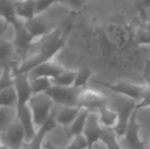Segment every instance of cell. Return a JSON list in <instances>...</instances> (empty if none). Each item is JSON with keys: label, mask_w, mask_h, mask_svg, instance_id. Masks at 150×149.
Segmentation results:
<instances>
[{"label": "cell", "mask_w": 150, "mask_h": 149, "mask_svg": "<svg viewBox=\"0 0 150 149\" xmlns=\"http://www.w3.org/2000/svg\"><path fill=\"white\" fill-rule=\"evenodd\" d=\"M108 104L117 112L119 115V125L115 131L117 132V136L120 139L126 133L133 113L137 112V102L126 96L113 93L112 97L108 98Z\"/></svg>", "instance_id": "1"}, {"label": "cell", "mask_w": 150, "mask_h": 149, "mask_svg": "<svg viewBox=\"0 0 150 149\" xmlns=\"http://www.w3.org/2000/svg\"><path fill=\"white\" fill-rule=\"evenodd\" d=\"M54 102L46 93L33 94L28 103L33 121L38 130L43 127L52 115Z\"/></svg>", "instance_id": "2"}, {"label": "cell", "mask_w": 150, "mask_h": 149, "mask_svg": "<svg viewBox=\"0 0 150 149\" xmlns=\"http://www.w3.org/2000/svg\"><path fill=\"white\" fill-rule=\"evenodd\" d=\"M99 85L104 86L112 93L117 95L126 96L128 98L135 100L138 103L146 93L148 85H140V84L132 83L129 81H120L117 83H107V82H97Z\"/></svg>", "instance_id": "3"}, {"label": "cell", "mask_w": 150, "mask_h": 149, "mask_svg": "<svg viewBox=\"0 0 150 149\" xmlns=\"http://www.w3.org/2000/svg\"><path fill=\"white\" fill-rule=\"evenodd\" d=\"M83 89L71 86L61 87L53 85L47 92L48 96L53 100L54 104L63 106H79V100Z\"/></svg>", "instance_id": "4"}, {"label": "cell", "mask_w": 150, "mask_h": 149, "mask_svg": "<svg viewBox=\"0 0 150 149\" xmlns=\"http://www.w3.org/2000/svg\"><path fill=\"white\" fill-rule=\"evenodd\" d=\"M0 143L11 149H23L26 144V133L18 119L0 134Z\"/></svg>", "instance_id": "5"}, {"label": "cell", "mask_w": 150, "mask_h": 149, "mask_svg": "<svg viewBox=\"0 0 150 149\" xmlns=\"http://www.w3.org/2000/svg\"><path fill=\"white\" fill-rule=\"evenodd\" d=\"M13 27V40L12 43L14 45L16 51V55L23 57V60L28 57V53L30 52L32 44L34 43L33 38L29 34L28 30L25 27V23L23 20H18Z\"/></svg>", "instance_id": "6"}, {"label": "cell", "mask_w": 150, "mask_h": 149, "mask_svg": "<svg viewBox=\"0 0 150 149\" xmlns=\"http://www.w3.org/2000/svg\"><path fill=\"white\" fill-rule=\"evenodd\" d=\"M108 104V97L100 91L91 88H84L80 96L79 107L86 108L93 112H97L101 107Z\"/></svg>", "instance_id": "7"}, {"label": "cell", "mask_w": 150, "mask_h": 149, "mask_svg": "<svg viewBox=\"0 0 150 149\" xmlns=\"http://www.w3.org/2000/svg\"><path fill=\"white\" fill-rule=\"evenodd\" d=\"M25 23V27L28 30L29 34L33 38L34 42L40 38L44 37L45 35L51 33L53 30H55L57 27L53 25V23L49 18L43 16V14L36 16L34 18L30 20H27Z\"/></svg>", "instance_id": "8"}, {"label": "cell", "mask_w": 150, "mask_h": 149, "mask_svg": "<svg viewBox=\"0 0 150 149\" xmlns=\"http://www.w3.org/2000/svg\"><path fill=\"white\" fill-rule=\"evenodd\" d=\"M137 112L133 113L126 133L120 138L127 145V148L125 149H146L144 142L140 137V126L137 121Z\"/></svg>", "instance_id": "9"}, {"label": "cell", "mask_w": 150, "mask_h": 149, "mask_svg": "<svg viewBox=\"0 0 150 149\" xmlns=\"http://www.w3.org/2000/svg\"><path fill=\"white\" fill-rule=\"evenodd\" d=\"M103 131L104 129L99 124L97 112H91L83 132V135L87 140L88 149H93L97 142H100V138L103 134Z\"/></svg>", "instance_id": "10"}, {"label": "cell", "mask_w": 150, "mask_h": 149, "mask_svg": "<svg viewBox=\"0 0 150 149\" xmlns=\"http://www.w3.org/2000/svg\"><path fill=\"white\" fill-rule=\"evenodd\" d=\"M14 88H16V95H18L16 110H18L24 106L28 105L32 95H33L28 75H14Z\"/></svg>", "instance_id": "11"}, {"label": "cell", "mask_w": 150, "mask_h": 149, "mask_svg": "<svg viewBox=\"0 0 150 149\" xmlns=\"http://www.w3.org/2000/svg\"><path fill=\"white\" fill-rule=\"evenodd\" d=\"M65 68L59 62L55 60H48L40 66H36L35 68L31 71L28 74L29 79H34V78H48V79H55L57 76H59Z\"/></svg>", "instance_id": "12"}, {"label": "cell", "mask_w": 150, "mask_h": 149, "mask_svg": "<svg viewBox=\"0 0 150 149\" xmlns=\"http://www.w3.org/2000/svg\"><path fill=\"white\" fill-rule=\"evenodd\" d=\"M18 119L21 121L25 130V133H26V143H29L37 136L38 129L34 124L32 112L28 105L18 110Z\"/></svg>", "instance_id": "13"}, {"label": "cell", "mask_w": 150, "mask_h": 149, "mask_svg": "<svg viewBox=\"0 0 150 149\" xmlns=\"http://www.w3.org/2000/svg\"><path fill=\"white\" fill-rule=\"evenodd\" d=\"M98 121L101 127L104 130H115L119 125V115L117 112L109 104L101 107L97 112Z\"/></svg>", "instance_id": "14"}, {"label": "cell", "mask_w": 150, "mask_h": 149, "mask_svg": "<svg viewBox=\"0 0 150 149\" xmlns=\"http://www.w3.org/2000/svg\"><path fill=\"white\" fill-rule=\"evenodd\" d=\"M80 112H81V107L79 106H63L54 115L55 123L67 129L73 124L76 117L79 115Z\"/></svg>", "instance_id": "15"}, {"label": "cell", "mask_w": 150, "mask_h": 149, "mask_svg": "<svg viewBox=\"0 0 150 149\" xmlns=\"http://www.w3.org/2000/svg\"><path fill=\"white\" fill-rule=\"evenodd\" d=\"M14 8L18 18L21 20H30L34 18L36 13V0H20L14 2Z\"/></svg>", "instance_id": "16"}, {"label": "cell", "mask_w": 150, "mask_h": 149, "mask_svg": "<svg viewBox=\"0 0 150 149\" xmlns=\"http://www.w3.org/2000/svg\"><path fill=\"white\" fill-rule=\"evenodd\" d=\"M90 112V110L86 109V108H81V112H80L79 115L76 117V119L73 121V124L67 129L69 138L83 134Z\"/></svg>", "instance_id": "17"}, {"label": "cell", "mask_w": 150, "mask_h": 149, "mask_svg": "<svg viewBox=\"0 0 150 149\" xmlns=\"http://www.w3.org/2000/svg\"><path fill=\"white\" fill-rule=\"evenodd\" d=\"M16 55V51L12 41L0 37V64H4V66H10V60Z\"/></svg>", "instance_id": "18"}, {"label": "cell", "mask_w": 150, "mask_h": 149, "mask_svg": "<svg viewBox=\"0 0 150 149\" xmlns=\"http://www.w3.org/2000/svg\"><path fill=\"white\" fill-rule=\"evenodd\" d=\"M0 16L9 23V25L14 26L20 20L14 8V2L10 0H0Z\"/></svg>", "instance_id": "19"}, {"label": "cell", "mask_w": 150, "mask_h": 149, "mask_svg": "<svg viewBox=\"0 0 150 149\" xmlns=\"http://www.w3.org/2000/svg\"><path fill=\"white\" fill-rule=\"evenodd\" d=\"M18 119V110L12 107H0V134Z\"/></svg>", "instance_id": "20"}, {"label": "cell", "mask_w": 150, "mask_h": 149, "mask_svg": "<svg viewBox=\"0 0 150 149\" xmlns=\"http://www.w3.org/2000/svg\"><path fill=\"white\" fill-rule=\"evenodd\" d=\"M16 106H18V95L14 86L0 91V107L16 108Z\"/></svg>", "instance_id": "21"}, {"label": "cell", "mask_w": 150, "mask_h": 149, "mask_svg": "<svg viewBox=\"0 0 150 149\" xmlns=\"http://www.w3.org/2000/svg\"><path fill=\"white\" fill-rule=\"evenodd\" d=\"M120 140L115 130H104L100 138V142H102L107 149H122Z\"/></svg>", "instance_id": "22"}, {"label": "cell", "mask_w": 150, "mask_h": 149, "mask_svg": "<svg viewBox=\"0 0 150 149\" xmlns=\"http://www.w3.org/2000/svg\"><path fill=\"white\" fill-rule=\"evenodd\" d=\"M31 89L33 94L46 93L53 86L51 79L48 78H34L30 79Z\"/></svg>", "instance_id": "23"}, {"label": "cell", "mask_w": 150, "mask_h": 149, "mask_svg": "<svg viewBox=\"0 0 150 149\" xmlns=\"http://www.w3.org/2000/svg\"><path fill=\"white\" fill-rule=\"evenodd\" d=\"M77 76V71H71L65 68L62 73L57 76L55 79L52 80V83L55 86H61V87H71L74 86Z\"/></svg>", "instance_id": "24"}, {"label": "cell", "mask_w": 150, "mask_h": 149, "mask_svg": "<svg viewBox=\"0 0 150 149\" xmlns=\"http://www.w3.org/2000/svg\"><path fill=\"white\" fill-rule=\"evenodd\" d=\"M14 86V75L13 66H3L2 73L0 74V91H3Z\"/></svg>", "instance_id": "25"}, {"label": "cell", "mask_w": 150, "mask_h": 149, "mask_svg": "<svg viewBox=\"0 0 150 149\" xmlns=\"http://www.w3.org/2000/svg\"><path fill=\"white\" fill-rule=\"evenodd\" d=\"M93 76V72L88 68H81L80 70L77 71V76H76V80H75V84L74 86L78 88H84L87 87L88 82L91 80Z\"/></svg>", "instance_id": "26"}, {"label": "cell", "mask_w": 150, "mask_h": 149, "mask_svg": "<svg viewBox=\"0 0 150 149\" xmlns=\"http://www.w3.org/2000/svg\"><path fill=\"white\" fill-rule=\"evenodd\" d=\"M64 149H88V143L85 136L81 134V135L71 137Z\"/></svg>", "instance_id": "27"}, {"label": "cell", "mask_w": 150, "mask_h": 149, "mask_svg": "<svg viewBox=\"0 0 150 149\" xmlns=\"http://www.w3.org/2000/svg\"><path fill=\"white\" fill-rule=\"evenodd\" d=\"M60 1L61 0H36V13H37V16L43 14L54 3Z\"/></svg>", "instance_id": "28"}, {"label": "cell", "mask_w": 150, "mask_h": 149, "mask_svg": "<svg viewBox=\"0 0 150 149\" xmlns=\"http://www.w3.org/2000/svg\"><path fill=\"white\" fill-rule=\"evenodd\" d=\"M9 23L6 22L4 18H2L0 16V37H3L4 34L6 33V31L8 30V27H9Z\"/></svg>", "instance_id": "29"}, {"label": "cell", "mask_w": 150, "mask_h": 149, "mask_svg": "<svg viewBox=\"0 0 150 149\" xmlns=\"http://www.w3.org/2000/svg\"><path fill=\"white\" fill-rule=\"evenodd\" d=\"M61 1H65L74 9H79L80 7H82L83 3V0H61Z\"/></svg>", "instance_id": "30"}, {"label": "cell", "mask_w": 150, "mask_h": 149, "mask_svg": "<svg viewBox=\"0 0 150 149\" xmlns=\"http://www.w3.org/2000/svg\"><path fill=\"white\" fill-rule=\"evenodd\" d=\"M0 149H11L10 147H8V146H6L5 144H2L0 143Z\"/></svg>", "instance_id": "31"}, {"label": "cell", "mask_w": 150, "mask_h": 149, "mask_svg": "<svg viewBox=\"0 0 150 149\" xmlns=\"http://www.w3.org/2000/svg\"><path fill=\"white\" fill-rule=\"evenodd\" d=\"M43 149H55V148H53V147H50V146H49V145H48V148H47V146H46V144H45V143H44Z\"/></svg>", "instance_id": "32"}, {"label": "cell", "mask_w": 150, "mask_h": 149, "mask_svg": "<svg viewBox=\"0 0 150 149\" xmlns=\"http://www.w3.org/2000/svg\"><path fill=\"white\" fill-rule=\"evenodd\" d=\"M10 1H12V2H16V1H20V0H10Z\"/></svg>", "instance_id": "33"}, {"label": "cell", "mask_w": 150, "mask_h": 149, "mask_svg": "<svg viewBox=\"0 0 150 149\" xmlns=\"http://www.w3.org/2000/svg\"><path fill=\"white\" fill-rule=\"evenodd\" d=\"M122 149H124V148H122Z\"/></svg>", "instance_id": "34"}]
</instances>
